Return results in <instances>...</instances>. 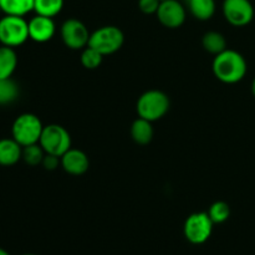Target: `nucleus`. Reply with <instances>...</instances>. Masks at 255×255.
I'll list each match as a JSON object with an SVG mask.
<instances>
[{
    "label": "nucleus",
    "instance_id": "obj_1",
    "mask_svg": "<svg viewBox=\"0 0 255 255\" xmlns=\"http://www.w3.org/2000/svg\"><path fill=\"white\" fill-rule=\"evenodd\" d=\"M213 74L219 81L224 84H237L246 77L247 61L241 52L227 49L216 55L213 60Z\"/></svg>",
    "mask_w": 255,
    "mask_h": 255
},
{
    "label": "nucleus",
    "instance_id": "obj_2",
    "mask_svg": "<svg viewBox=\"0 0 255 255\" xmlns=\"http://www.w3.org/2000/svg\"><path fill=\"white\" fill-rule=\"evenodd\" d=\"M169 105V97L163 91L149 90L139 96L137 101V114L142 119L154 122L168 112Z\"/></svg>",
    "mask_w": 255,
    "mask_h": 255
},
{
    "label": "nucleus",
    "instance_id": "obj_3",
    "mask_svg": "<svg viewBox=\"0 0 255 255\" xmlns=\"http://www.w3.org/2000/svg\"><path fill=\"white\" fill-rule=\"evenodd\" d=\"M42 122L36 115L22 114L15 119L11 127V136L22 147L39 143L41 137Z\"/></svg>",
    "mask_w": 255,
    "mask_h": 255
},
{
    "label": "nucleus",
    "instance_id": "obj_4",
    "mask_svg": "<svg viewBox=\"0 0 255 255\" xmlns=\"http://www.w3.org/2000/svg\"><path fill=\"white\" fill-rule=\"evenodd\" d=\"M29 37V21L24 16L4 15L0 17V42L4 46L16 47Z\"/></svg>",
    "mask_w": 255,
    "mask_h": 255
},
{
    "label": "nucleus",
    "instance_id": "obj_5",
    "mask_svg": "<svg viewBox=\"0 0 255 255\" xmlns=\"http://www.w3.org/2000/svg\"><path fill=\"white\" fill-rule=\"evenodd\" d=\"M125 41V35L120 27L114 25H107L95 30L90 35L89 45L87 46L97 50L104 56L115 54L122 47Z\"/></svg>",
    "mask_w": 255,
    "mask_h": 255
},
{
    "label": "nucleus",
    "instance_id": "obj_6",
    "mask_svg": "<svg viewBox=\"0 0 255 255\" xmlns=\"http://www.w3.org/2000/svg\"><path fill=\"white\" fill-rule=\"evenodd\" d=\"M39 143L45 153L61 157L71 148V136L67 129L60 125H47L44 126Z\"/></svg>",
    "mask_w": 255,
    "mask_h": 255
},
{
    "label": "nucleus",
    "instance_id": "obj_7",
    "mask_svg": "<svg viewBox=\"0 0 255 255\" xmlns=\"http://www.w3.org/2000/svg\"><path fill=\"white\" fill-rule=\"evenodd\" d=\"M213 226L214 223L208 213H204V212L193 213L184 222V237L192 244H197V246L203 244L211 238Z\"/></svg>",
    "mask_w": 255,
    "mask_h": 255
},
{
    "label": "nucleus",
    "instance_id": "obj_8",
    "mask_svg": "<svg viewBox=\"0 0 255 255\" xmlns=\"http://www.w3.org/2000/svg\"><path fill=\"white\" fill-rule=\"evenodd\" d=\"M61 39L69 49L84 50L89 45L90 31L86 25L77 19H69L61 25Z\"/></svg>",
    "mask_w": 255,
    "mask_h": 255
},
{
    "label": "nucleus",
    "instance_id": "obj_9",
    "mask_svg": "<svg viewBox=\"0 0 255 255\" xmlns=\"http://www.w3.org/2000/svg\"><path fill=\"white\" fill-rule=\"evenodd\" d=\"M223 15L233 26H246L253 20L254 6L251 0H224Z\"/></svg>",
    "mask_w": 255,
    "mask_h": 255
},
{
    "label": "nucleus",
    "instance_id": "obj_10",
    "mask_svg": "<svg viewBox=\"0 0 255 255\" xmlns=\"http://www.w3.org/2000/svg\"><path fill=\"white\" fill-rule=\"evenodd\" d=\"M156 15L163 26L168 29H177L186 21L187 11L184 5L178 0H162Z\"/></svg>",
    "mask_w": 255,
    "mask_h": 255
},
{
    "label": "nucleus",
    "instance_id": "obj_11",
    "mask_svg": "<svg viewBox=\"0 0 255 255\" xmlns=\"http://www.w3.org/2000/svg\"><path fill=\"white\" fill-rule=\"evenodd\" d=\"M56 26L52 17L35 15L29 21V37L35 42H47L54 37Z\"/></svg>",
    "mask_w": 255,
    "mask_h": 255
},
{
    "label": "nucleus",
    "instance_id": "obj_12",
    "mask_svg": "<svg viewBox=\"0 0 255 255\" xmlns=\"http://www.w3.org/2000/svg\"><path fill=\"white\" fill-rule=\"evenodd\" d=\"M61 167L65 172L72 176H81L86 173L90 167L87 154L81 149L70 148L61 156Z\"/></svg>",
    "mask_w": 255,
    "mask_h": 255
},
{
    "label": "nucleus",
    "instance_id": "obj_13",
    "mask_svg": "<svg viewBox=\"0 0 255 255\" xmlns=\"http://www.w3.org/2000/svg\"><path fill=\"white\" fill-rule=\"evenodd\" d=\"M22 157V146L14 138L0 139V166L10 167L16 164Z\"/></svg>",
    "mask_w": 255,
    "mask_h": 255
},
{
    "label": "nucleus",
    "instance_id": "obj_14",
    "mask_svg": "<svg viewBox=\"0 0 255 255\" xmlns=\"http://www.w3.org/2000/svg\"><path fill=\"white\" fill-rule=\"evenodd\" d=\"M17 66V55L14 47L0 46V80L10 79Z\"/></svg>",
    "mask_w": 255,
    "mask_h": 255
},
{
    "label": "nucleus",
    "instance_id": "obj_15",
    "mask_svg": "<svg viewBox=\"0 0 255 255\" xmlns=\"http://www.w3.org/2000/svg\"><path fill=\"white\" fill-rule=\"evenodd\" d=\"M153 133L152 122L142 117L134 120L131 126L132 139L138 144H148L153 138Z\"/></svg>",
    "mask_w": 255,
    "mask_h": 255
},
{
    "label": "nucleus",
    "instance_id": "obj_16",
    "mask_svg": "<svg viewBox=\"0 0 255 255\" xmlns=\"http://www.w3.org/2000/svg\"><path fill=\"white\" fill-rule=\"evenodd\" d=\"M189 12L196 19L206 21L209 20L216 12V1L214 0H184Z\"/></svg>",
    "mask_w": 255,
    "mask_h": 255
},
{
    "label": "nucleus",
    "instance_id": "obj_17",
    "mask_svg": "<svg viewBox=\"0 0 255 255\" xmlns=\"http://www.w3.org/2000/svg\"><path fill=\"white\" fill-rule=\"evenodd\" d=\"M35 0H0V9L4 15L25 16L34 10Z\"/></svg>",
    "mask_w": 255,
    "mask_h": 255
},
{
    "label": "nucleus",
    "instance_id": "obj_18",
    "mask_svg": "<svg viewBox=\"0 0 255 255\" xmlns=\"http://www.w3.org/2000/svg\"><path fill=\"white\" fill-rule=\"evenodd\" d=\"M202 45L204 50L208 51L209 54L218 55L227 50V41L226 37L218 31H208L203 35L202 39Z\"/></svg>",
    "mask_w": 255,
    "mask_h": 255
},
{
    "label": "nucleus",
    "instance_id": "obj_19",
    "mask_svg": "<svg viewBox=\"0 0 255 255\" xmlns=\"http://www.w3.org/2000/svg\"><path fill=\"white\" fill-rule=\"evenodd\" d=\"M64 7V0H35L34 11L42 16L54 17Z\"/></svg>",
    "mask_w": 255,
    "mask_h": 255
},
{
    "label": "nucleus",
    "instance_id": "obj_20",
    "mask_svg": "<svg viewBox=\"0 0 255 255\" xmlns=\"http://www.w3.org/2000/svg\"><path fill=\"white\" fill-rule=\"evenodd\" d=\"M19 96V86L10 79L0 80V105H9Z\"/></svg>",
    "mask_w": 255,
    "mask_h": 255
},
{
    "label": "nucleus",
    "instance_id": "obj_21",
    "mask_svg": "<svg viewBox=\"0 0 255 255\" xmlns=\"http://www.w3.org/2000/svg\"><path fill=\"white\" fill-rule=\"evenodd\" d=\"M45 151L42 149V147L40 146V143H34L30 144V146L22 147V157L21 159H24V162L29 166H39L42 163V159L45 157Z\"/></svg>",
    "mask_w": 255,
    "mask_h": 255
},
{
    "label": "nucleus",
    "instance_id": "obj_22",
    "mask_svg": "<svg viewBox=\"0 0 255 255\" xmlns=\"http://www.w3.org/2000/svg\"><path fill=\"white\" fill-rule=\"evenodd\" d=\"M208 216L211 217L214 224H222L228 221L229 217H231V207L227 202H214L209 208Z\"/></svg>",
    "mask_w": 255,
    "mask_h": 255
},
{
    "label": "nucleus",
    "instance_id": "obj_23",
    "mask_svg": "<svg viewBox=\"0 0 255 255\" xmlns=\"http://www.w3.org/2000/svg\"><path fill=\"white\" fill-rule=\"evenodd\" d=\"M104 60V55L100 54L97 50L92 49V47L86 46L82 50L81 54V64L85 69L87 70H95L102 64Z\"/></svg>",
    "mask_w": 255,
    "mask_h": 255
},
{
    "label": "nucleus",
    "instance_id": "obj_24",
    "mask_svg": "<svg viewBox=\"0 0 255 255\" xmlns=\"http://www.w3.org/2000/svg\"><path fill=\"white\" fill-rule=\"evenodd\" d=\"M159 4H161V0H138V9L143 14H156Z\"/></svg>",
    "mask_w": 255,
    "mask_h": 255
},
{
    "label": "nucleus",
    "instance_id": "obj_25",
    "mask_svg": "<svg viewBox=\"0 0 255 255\" xmlns=\"http://www.w3.org/2000/svg\"><path fill=\"white\" fill-rule=\"evenodd\" d=\"M42 166L47 171H54L59 167V164H61V157L54 156V154H45L44 159H42Z\"/></svg>",
    "mask_w": 255,
    "mask_h": 255
},
{
    "label": "nucleus",
    "instance_id": "obj_26",
    "mask_svg": "<svg viewBox=\"0 0 255 255\" xmlns=\"http://www.w3.org/2000/svg\"><path fill=\"white\" fill-rule=\"evenodd\" d=\"M252 92H253V95H254V97H255V77H254L253 82H252Z\"/></svg>",
    "mask_w": 255,
    "mask_h": 255
},
{
    "label": "nucleus",
    "instance_id": "obj_27",
    "mask_svg": "<svg viewBox=\"0 0 255 255\" xmlns=\"http://www.w3.org/2000/svg\"><path fill=\"white\" fill-rule=\"evenodd\" d=\"M0 255H10V253H9V252L5 251V249L0 248Z\"/></svg>",
    "mask_w": 255,
    "mask_h": 255
},
{
    "label": "nucleus",
    "instance_id": "obj_28",
    "mask_svg": "<svg viewBox=\"0 0 255 255\" xmlns=\"http://www.w3.org/2000/svg\"><path fill=\"white\" fill-rule=\"evenodd\" d=\"M22 255H36V254H31V253H27V254H22Z\"/></svg>",
    "mask_w": 255,
    "mask_h": 255
},
{
    "label": "nucleus",
    "instance_id": "obj_29",
    "mask_svg": "<svg viewBox=\"0 0 255 255\" xmlns=\"http://www.w3.org/2000/svg\"><path fill=\"white\" fill-rule=\"evenodd\" d=\"M1 12H2V11H1V9H0V14H1Z\"/></svg>",
    "mask_w": 255,
    "mask_h": 255
},
{
    "label": "nucleus",
    "instance_id": "obj_30",
    "mask_svg": "<svg viewBox=\"0 0 255 255\" xmlns=\"http://www.w3.org/2000/svg\"><path fill=\"white\" fill-rule=\"evenodd\" d=\"M161 1H162V0H161Z\"/></svg>",
    "mask_w": 255,
    "mask_h": 255
}]
</instances>
